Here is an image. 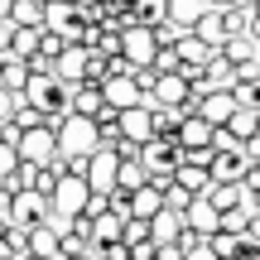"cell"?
Returning <instances> with one entry per match:
<instances>
[{
  "instance_id": "1",
  "label": "cell",
  "mask_w": 260,
  "mask_h": 260,
  "mask_svg": "<svg viewBox=\"0 0 260 260\" xmlns=\"http://www.w3.org/2000/svg\"><path fill=\"white\" fill-rule=\"evenodd\" d=\"M58 145H63V154H68V159H92L96 149H102V130H96L92 116L68 111L63 121H58Z\"/></svg>"
},
{
  "instance_id": "2",
  "label": "cell",
  "mask_w": 260,
  "mask_h": 260,
  "mask_svg": "<svg viewBox=\"0 0 260 260\" xmlns=\"http://www.w3.org/2000/svg\"><path fill=\"white\" fill-rule=\"evenodd\" d=\"M19 154H24L29 164H58V159H63V145H58V125H53V121L29 125L24 135H19Z\"/></svg>"
},
{
  "instance_id": "3",
  "label": "cell",
  "mask_w": 260,
  "mask_h": 260,
  "mask_svg": "<svg viewBox=\"0 0 260 260\" xmlns=\"http://www.w3.org/2000/svg\"><path fill=\"white\" fill-rule=\"evenodd\" d=\"M121 39H125V58L135 68H154V58H159V34H154V24H140V19H130V24L121 29Z\"/></svg>"
},
{
  "instance_id": "4",
  "label": "cell",
  "mask_w": 260,
  "mask_h": 260,
  "mask_svg": "<svg viewBox=\"0 0 260 260\" xmlns=\"http://www.w3.org/2000/svg\"><path fill=\"white\" fill-rule=\"evenodd\" d=\"M178 164H183V145H178V140L154 135V140L145 145V169H149V178H174Z\"/></svg>"
},
{
  "instance_id": "5",
  "label": "cell",
  "mask_w": 260,
  "mask_h": 260,
  "mask_svg": "<svg viewBox=\"0 0 260 260\" xmlns=\"http://www.w3.org/2000/svg\"><path fill=\"white\" fill-rule=\"evenodd\" d=\"M251 164L255 159L246 154V145H222L212 154V178L217 183H246L251 178Z\"/></svg>"
},
{
  "instance_id": "6",
  "label": "cell",
  "mask_w": 260,
  "mask_h": 260,
  "mask_svg": "<svg viewBox=\"0 0 260 260\" xmlns=\"http://www.w3.org/2000/svg\"><path fill=\"white\" fill-rule=\"evenodd\" d=\"M87 183H92L96 193H116V188H121V154H116L111 145H102L87 159Z\"/></svg>"
},
{
  "instance_id": "7",
  "label": "cell",
  "mask_w": 260,
  "mask_h": 260,
  "mask_svg": "<svg viewBox=\"0 0 260 260\" xmlns=\"http://www.w3.org/2000/svg\"><path fill=\"white\" fill-rule=\"evenodd\" d=\"M48 212H53V203H48L44 193H34V188H24V193H10V222L15 226H39V222H48Z\"/></svg>"
},
{
  "instance_id": "8",
  "label": "cell",
  "mask_w": 260,
  "mask_h": 260,
  "mask_svg": "<svg viewBox=\"0 0 260 260\" xmlns=\"http://www.w3.org/2000/svg\"><path fill=\"white\" fill-rule=\"evenodd\" d=\"M102 92H106V102H111L116 111H130V106H145V102H149V92L140 87L135 73H111V77L102 82Z\"/></svg>"
},
{
  "instance_id": "9",
  "label": "cell",
  "mask_w": 260,
  "mask_h": 260,
  "mask_svg": "<svg viewBox=\"0 0 260 260\" xmlns=\"http://www.w3.org/2000/svg\"><path fill=\"white\" fill-rule=\"evenodd\" d=\"M87 73H92V48L87 44H68L63 53H58V77L63 82H87Z\"/></svg>"
},
{
  "instance_id": "10",
  "label": "cell",
  "mask_w": 260,
  "mask_h": 260,
  "mask_svg": "<svg viewBox=\"0 0 260 260\" xmlns=\"http://www.w3.org/2000/svg\"><path fill=\"white\" fill-rule=\"evenodd\" d=\"M183 217H188V226H193V232H203V236H217V232H222V207H217L207 193H198L193 203H188Z\"/></svg>"
},
{
  "instance_id": "11",
  "label": "cell",
  "mask_w": 260,
  "mask_h": 260,
  "mask_svg": "<svg viewBox=\"0 0 260 260\" xmlns=\"http://www.w3.org/2000/svg\"><path fill=\"white\" fill-rule=\"evenodd\" d=\"M29 255H39V260H58V255H68V251H63V232H58L53 222L29 226Z\"/></svg>"
},
{
  "instance_id": "12",
  "label": "cell",
  "mask_w": 260,
  "mask_h": 260,
  "mask_svg": "<svg viewBox=\"0 0 260 260\" xmlns=\"http://www.w3.org/2000/svg\"><path fill=\"white\" fill-rule=\"evenodd\" d=\"M121 130H125V140H140V145H149V140H154V102L121 111Z\"/></svg>"
},
{
  "instance_id": "13",
  "label": "cell",
  "mask_w": 260,
  "mask_h": 260,
  "mask_svg": "<svg viewBox=\"0 0 260 260\" xmlns=\"http://www.w3.org/2000/svg\"><path fill=\"white\" fill-rule=\"evenodd\" d=\"M236 106H241V102H236V92H232V87H217V92H207L203 102H198V111H203L212 125H226V121L236 116Z\"/></svg>"
},
{
  "instance_id": "14",
  "label": "cell",
  "mask_w": 260,
  "mask_h": 260,
  "mask_svg": "<svg viewBox=\"0 0 260 260\" xmlns=\"http://www.w3.org/2000/svg\"><path fill=\"white\" fill-rule=\"evenodd\" d=\"M106 106H111V102H106L102 82H77V87H73V111H77V116H92V121H96Z\"/></svg>"
},
{
  "instance_id": "15",
  "label": "cell",
  "mask_w": 260,
  "mask_h": 260,
  "mask_svg": "<svg viewBox=\"0 0 260 260\" xmlns=\"http://www.w3.org/2000/svg\"><path fill=\"white\" fill-rule=\"evenodd\" d=\"M149 226H154V246H169V241H178V236H183L188 217L178 212V207H164V212L149 217Z\"/></svg>"
},
{
  "instance_id": "16",
  "label": "cell",
  "mask_w": 260,
  "mask_h": 260,
  "mask_svg": "<svg viewBox=\"0 0 260 260\" xmlns=\"http://www.w3.org/2000/svg\"><path fill=\"white\" fill-rule=\"evenodd\" d=\"M222 53L232 58L236 68H251V63H260V39H255V34H232V39L222 44Z\"/></svg>"
},
{
  "instance_id": "17",
  "label": "cell",
  "mask_w": 260,
  "mask_h": 260,
  "mask_svg": "<svg viewBox=\"0 0 260 260\" xmlns=\"http://www.w3.org/2000/svg\"><path fill=\"white\" fill-rule=\"evenodd\" d=\"M193 34H203V39H207L212 48H222L226 39H232V29H226V5H222V10L212 5V10H207L203 19H198V29H193Z\"/></svg>"
},
{
  "instance_id": "18",
  "label": "cell",
  "mask_w": 260,
  "mask_h": 260,
  "mask_svg": "<svg viewBox=\"0 0 260 260\" xmlns=\"http://www.w3.org/2000/svg\"><path fill=\"white\" fill-rule=\"evenodd\" d=\"M207 0H169V19H174L178 29H198V19L207 15Z\"/></svg>"
},
{
  "instance_id": "19",
  "label": "cell",
  "mask_w": 260,
  "mask_h": 260,
  "mask_svg": "<svg viewBox=\"0 0 260 260\" xmlns=\"http://www.w3.org/2000/svg\"><path fill=\"white\" fill-rule=\"evenodd\" d=\"M226 130H232V135L246 145V140H251L255 130H260V111H255V106H236V116L226 121Z\"/></svg>"
},
{
  "instance_id": "20",
  "label": "cell",
  "mask_w": 260,
  "mask_h": 260,
  "mask_svg": "<svg viewBox=\"0 0 260 260\" xmlns=\"http://www.w3.org/2000/svg\"><path fill=\"white\" fill-rule=\"evenodd\" d=\"M10 19H15V24H44V19H48V5H44V0H15Z\"/></svg>"
},
{
  "instance_id": "21",
  "label": "cell",
  "mask_w": 260,
  "mask_h": 260,
  "mask_svg": "<svg viewBox=\"0 0 260 260\" xmlns=\"http://www.w3.org/2000/svg\"><path fill=\"white\" fill-rule=\"evenodd\" d=\"M135 19L140 24H164L169 19V0H135Z\"/></svg>"
},
{
  "instance_id": "22",
  "label": "cell",
  "mask_w": 260,
  "mask_h": 260,
  "mask_svg": "<svg viewBox=\"0 0 260 260\" xmlns=\"http://www.w3.org/2000/svg\"><path fill=\"white\" fill-rule=\"evenodd\" d=\"M145 183H149L145 159H121V188H145Z\"/></svg>"
},
{
  "instance_id": "23",
  "label": "cell",
  "mask_w": 260,
  "mask_h": 260,
  "mask_svg": "<svg viewBox=\"0 0 260 260\" xmlns=\"http://www.w3.org/2000/svg\"><path fill=\"white\" fill-rule=\"evenodd\" d=\"M232 92H236V102H241V106H255V111H260V77H236Z\"/></svg>"
},
{
  "instance_id": "24",
  "label": "cell",
  "mask_w": 260,
  "mask_h": 260,
  "mask_svg": "<svg viewBox=\"0 0 260 260\" xmlns=\"http://www.w3.org/2000/svg\"><path fill=\"white\" fill-rule=\"evenodd\" d=\"M24 164V154H19V145H10V140H0V183H5L15 169Z\"/></svg>"
},
{
  "instance_id": "25",
  "label": "cell",
  "mask_w": 260,
  "mask_h": 260,
  "mask_svg": "<svg viewBox=\"0 0 260 260\" xmlns=\"http://www.w3.org/2000/svg\"><path fill=\"white\" fill-rule=\"evenodd\" d=\"M15 34H19V24L10 15H0V53H10V48H15Z\"/></svg>"
},
{
  "instance_id": "26",
  "label": "cell",
  "mask_w": 260,
  "mask_h": 260,
  "mask_svg": "<svg viewBox=\"0 0 260 260\" xmlns=\"http://www.w3.org/2000/svg\"><path fill=\"white\" fill-rule=\"evenodd\" d=\"M15 106H19V92H10V87L0 82V121H10V116H15Z\"/></svg>"
},
{
  "instance_id": "27",
  "label": "cell",
  "mask_w": 260,
  "mask_h": 260,
  "mask_svg": "<svg viewBox=\"0 0 260 260\" xmlns=\"http://www.w3.org/2000/svg\"><path fill=\"white\" fill-rule=\"evenodd\" d=\"M188 260H222V255H217V246H212V241H198L193 251H188Z\"/></svg>"
},
{
  "instance_id": "28",
  "label": "cell",
  "mask_w": 260,
  "mask_h": 260,
  "mask_svg": "<svg viewBox=\"0 0 260 260\" xmlns=\"http://www.w3.org/2000/svg\"><path fill=\"white\" fill-rule=\"evenodd\" d=\"M246 154H251V159H255V164H260V130H255V135H251V140H246Z\"/></svg>"
},
{
  "instance_id": "29",
  "label": "cell",
  "mask_w": 260,
  "mask_h": 260,
  "mask_svg": "<svg viewBox=\"0 0 260 260\" xmlns=\"http://www.w3.org/2000/svg\"><path fill=\"white\" fill-rule=\"evenodd\" d=\"M226 5H236V10H255V0H226Z\"/></svg>"
},
{
  "instance_id": "30",
  "label": "cell",
  "mask_w": 260,
  "mask_h": 260,
  "mask_svg": "<svg viewBox=\"0 0 260 260\" xmlns=\"http://www.w3.org/2000/svg\"><path fill=\"white\" fill-rule=\"evenodd\" d=\"M10 226H15V222H10V217L0 212V236H10Z\"/></svg>"
},
{
  "instance_id": "31",
  "label": "cell",
  "mask_w": 260,
  "mask_h": 260,
  "mask_svg": "<svg viewBox=\"0 0 260 260\" xmlns=\"http://www.w3.org/2000/svg\"><path fill=\"white\" fill-rule=\"evenodd\" d=\"M251 236H255V241H260V212L251 217Z\"/></svg>"
},
{
  "instance_id": "32",
  "label": "cell",
  "mask_w": 260,
  "mask_h": 260,
  "mask_svg": "<svg viewBox=\"0 0 260 260\" xmlns=\"http://www.w3.org/2000/svg\"><path fill=\"white\" fill-rule=\"evenodd\" d=\"M251 34L260 39V10H255V15H251Z\"/></svg>"
},
{
  "instance_id": "33",
  "label": "cell",
  "mask_w": 260,
  "mask_h": 260,
  "mask_svg": "<svg viewBox=\"0 0 260 260\" xmlns=\"http://www.w3.org/2000/svg\"><path fill=\"white\" fill-rule=\"evenodd\" d=\"M68 260H96V255H92V251H82V255H68Z\"/></svg>"
},
{
  "instance_id": "34",
  "label": "cell",
  "mask_w": 260,
  "mask_h": 260,
  "mask_svg": "<svg viewBox=\"0 0 260 260\" xmlns=\"http://www.w3.org/2000/svg\"><path fill=\"white\" fill-rule=\"evenodd\" d=\"M207 5H217V10H222V5H226V0H207Z\"/></svg>"
},
{
  "instance_id": "35",
  "label": "cell",
  "mask_w": 260,
  "mask_h": 260,
  "mask_svg": "<svg viewBox=\"0 0 260 260\" xmlns=\"http://www.w3.org/2000/svg\"><path fill=\"white\" fill-rule=\"evenodd\" d=\"M44 5H53V0H44Z\"/></svg>"
}]
</instances>
